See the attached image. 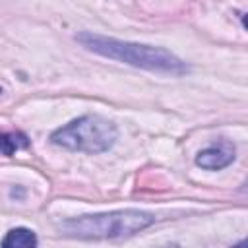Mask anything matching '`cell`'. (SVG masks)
<instances>
[{
	"label": "cell",
	"instance_id": "cell-4",
	"mask_svg": "<svg viewBox=\"0 0 248 248\" xmlns=\"http://www.w3.org/2000/svg\"><path fill=\"white\" fill-rule=\"evenodd\" d=\"M232 161H234V145L229 140H221L219 143H215V145L200 151L198 157H196V163L202 169H207V170L225 169Z\"/></svg>",
	"mask_w": 248,
	"mask_h": 248
},
{
	"label": "cell",
	"instance_id": "cell-7",
	"mask_svg": "<svg viewBox=\"0 0 248 248\" xmlns=\"http://www.w3.org/2000/svg\"><path fill=\"white\" fill-rule=\"evenodd\" d=\"M0 93H2V87H0Z\"/></svg>",
	"mask_w": 248,
	"mask_h": 248
},
{
	"label": "cell",
	"instance_id": "cell-3",
	"mask_svg": "<svg viewBox=\"0 0 248 248\" xmlns=\"http://www.w3.org/2000/svg\"><path fill=\"white\" fill-rule=\"evenodd\" d=\"M50 140L52 143L70 151L103 153L114 145L116 126L99 114H85L54 130Z\"/></svg>",
	"mask_w": 248,
	"mask_h": 248
},
{
	"label": "cell",
	"instance_id": "cell-5",
	"mask_svg": "<svg viewBox=\"0 0 248 248\" xmlns=\"http://www.w3.org/2000/svg\"><path fill=\"white\" fill-rule=\"evenodd\" d=\"M35 244H37L35 232L29 229H23V227L12 229L2 240L4 248H27V246H35Z\"/></svg>",
	"mask_w": 248,
	"mask_h": 248
},
{
	"label": "cell",
	"instance_id": "cell-6",
	"mask_svg": "<svg viewBox=\"0 0 248 248\" xmlns=\"http://www.w3.org/2000/svg\"><path fill=\"white\" fill-rule=\"evenodd\" d=\"M29 145V138L21 132H0V155H14L17 149H25Z\"/></svg>",
	"mask_w": 248,
	"mask_h": 248
},
{
	"label": "cell",
	"instance_id": "cell-2",
	"mask_svg": "<svg viewBox=\"0 0 248 248\" xmlns=\"http://www.w3.org/2000/svg\"><path fill=\"white\" fill-rule=\"evenodd\" d=\"M155 223L151 213L140 209H122L97 215H81L60 223L64 236L72 238H122Z\"/></svg>",
	"mask_w": 248,
	"mask_h": 248
},
{
	"label": "cell",
	"instance_id": "cell-1",
	"mask_svg": "<svg viewBox=\"0 0 248 248\" xmlns=\"http://www.w3.org/2000/svg\"><path fill=\"white\" fill-rule=\"evenodd\" d=\"M76 41L85 46L91 52H97L101 56L126 62L136 68H145L151 72H167V74H186L188 66L176 58L172 52L161 46H151V45H140V43H128V41H118L112 37H103L95 33H79Z\"/></svg>",
	"mask_w": 248,
	"mask_h": 248
}]
</instances>
